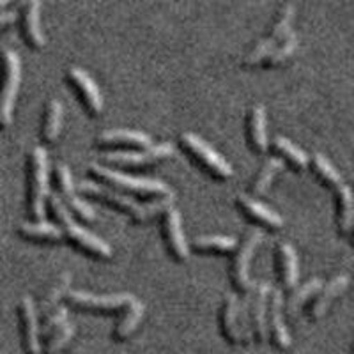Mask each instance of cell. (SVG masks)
Returning a JSON list of instances; mask_svg holds the SVG:
<instances>
[{"label":"cell","instance_id":"obj_24","mask_svg":"<svg viewBox=\"0 0 354 354\" xmlns=\"http://www.w3.org/2000/svg\"><path fill=\"white\" fill-rule=\"evenodd\" d=\"M62 119H64V105L61 100L50 97L44 105L43 122H41V138L44 142H55L61 135Z\"/></svg>","mask_w":354,"mask_h":354},{"label":"cell","instance_id":"obj_10","mask_svg":"<svg viewBox=\"0 0 354 354\" xmlns=\"http://www.w3.org/2000/svg\"><path fill=\"white\" fill-rule=\"evenodd\" d=\"M174 153L172 142H160L153 144L145 149H124V151H109L101 154V160L117 167H142L149 165L158 160H165Z\"/></svg>","mask_w":354,"mask_h":354},{"label":"cell","instance_id":"obj_11","mask_svg":"<svg viewBox=\"0 0 354 354\" xmlns=\"http://www.w3.org/2000/svg\"><path fill=\"white\" fill-rule=\"evenodd\" d=\"M55 183H57V194L62 198V202L66 204L71 213L78 214L82 220L85 221H94L96 220V211L88 202H85L84 198L78 195V188L75 186V179L71 176V170H69L68 165L64 163H57L55 170Z\"/></svg>","mask_w":354,"mask_h":354},{"label":"cell","instance_id":"obj_23","mask_svg":"<svg viewBox=\"0 0 354 354\" xmlns=\"http://www.w3.org/2000/svg\"><path fill=\"white\" fill-rule=\"evenodd\" d=\"M248 140L250 145L257 153H266L270 147L268 140V129H266V109L264 105L257 103L248 112Z\"/></svg>","mask_w":354,"mask_h":354},{"label":"cell","instance_id":"obj_7","mask_svg":"<svg viewBox=\"0 0 354 354\" xmlns=\"http://www.w3.org/2000/svg\"><path fill=\"white\" fill-rule=\"evenodd\" d=\"M179 144L183 145V149L186 153L192 154L214 177H218V179H229V177H232V165L214 147H211L204 138L198 137L197 133L183 131L179 135Z\"/></svg>","mask_w":354,"mask_h":354},{"label":"cell","instance_id":"obj_15","mask_svg":"<svg viewBox=\"0 0 354 354\" xmlns=\"http://www.w3.org/2000/svg\"><path fill=\"white\" fill-rule=\"evenodd\" d=\"M283 315H286L283 290L273 287L270 294V308H268V333H270L271 342L280 351H287L292 344Z\"/></svg>","mask_w":354,"mask_h":354},{"label":"cell","instance_id":"obj_30","mask_svg":"<svg viewBox=\"0 0 354 354\" xmlns=\"http://www.w3.org/2000/svg\"><path fill=\"white\" fill-rule=\"evenodd\" d=\"M144 314H145L144 303H142L140 299H137V301L133 303V305L126 310L124 317L117 322L115 330H113V338H115V340H121V342L122 340H126L133 331L137 330V326L140 324L142 319H144Z\"/></svg>","mask_w":354,"mask_h":354},{"label":"cell","instance_id":"obj_28","mask_svg":"<svg viewBox=\"0 0 354 354\" xmlns=\"http://www.w3.org/2000/svg\"><path fill=\"white\" fill-rule=\"evenodd\" d=\"M192 246L198 252H223V254H232L239 246L238 239L234 236H223V234H204V236H195L192 239Z\"/></svg>","mask_w":354,"mask_h":354},{"label":"cell","instance_id":"obj_4","mask_svg":"<svg viewBox=\"0 0 354 354\" xmlns=\"http://www.w3.org/2000/svg\"><path fill=\"white\" fill-rule=\"evenodd\" d=\"M50 197L48 151L43 145L32 147L27 160V209L30 216L43 220Z\"/></svg>","mask_w":354,"mask_h":354},{"label":"cell","instance_id":"obj_21","mask_svg":"<svg viewBox=\"0 0 354 354\" xmlns=\"http://www.w3.org/2000/svg\"><path fill=\"white\" fill-rule=\"evenodd\" d=\"M96 145H131V147H138V149H145L153 145V138L151 135L138 129H106L101 131L96 138H94Z\"/></svg>","mask_w":354,"mask_h":354},{"label":"cell","instance_id":"obj_17","mask_svg":"<svg viewBox=\"0 0 354 354\" xmlns=\"http://www.w3.org/2000/svg\"><path fill=\"white\" fill-rule=\"evenodd\" d=\"M21 34L28 46L43 48L46 39L41 30V4L37 0H25L20 4Z\"/></svg>","mask_w":354,"mask_h":354},{"label":"cell","instance_id":"obj_35","mask_svg":"<svg viewBox=\"0 0 354 354\" xmlns=\"http://www.w3.org/2000/svg\"><path fill=\"white\" fill-rule=\"evenodd\" d=\"M298 48V34L292 32L290 36H287L282 43L277 44V48L270 53V55L266 57L264 64L266 66H277L280 62H283L286 59H289L294 52Z\"/></svg>","mask_w":354,"mask_h":354},{"label":"cell","instance_id":"obj_25","mask_svg":"<svg viewBox=\"0 0 354 354\" xmlns=\"http://www.w3.org/2000/svg\"><path fill=\"white\" fill-rule=\"evenodd\" d=\"M69 290H71V274L62 273L61 277H57L55 282L41 296L39 306H37V312H39L41 317L44 319L57 306H61V299L68 296Z\"/></svg>","mask_w":354,"mask_h":354},{"label":"cell","instance_id":"obj_31","mask_svg":"<svg viewBox=\"0 0 354 354\" xmlns=\"http://www.w3.org/2000/svg\"><path fill=\"white\" fill-rule=\"evenodd\" d=\"M273 147L280 153V156L286 158L290 165H294L296 169H306V167H308V154H306L301 147H298V145L294 144L292 140L283 137V135H277V137L273 138Z\"/></svg>","mask_w":354,"mask_h":354},{"label":"cell","instance_id":"obj_12","mask_svg":"<svg viewBox=\"0 0 354 354\" xmlns=\"http://www.w3.org/2000/svg\"><path fill=\"white\" fill-rule=\"evenodd\" d=\"M36 303L34 299L24 294L18 303V317H20L21 324V342H24L25 354H41L43 347H41V324L37 321Z\"/></svg>","mask_w":354,"mask_h":354},{"label":"cell","instance_id":"obj_36","mask_svg":"<svg viewBox=\"0 0 354 354\" xmlns=\"http://www.w3.org/2000/svg\"><path fill=\"white\" fill-rule=\"evenodd\" d=\"M277 44H278L277 41L271 39L270 36L261 37V39L254 44V48L246 53L245 59H243V64L254 66V64H259V62H264L266 57L270 55V53L277 48Z\"/></svg>","mask_w":354,"mask_h":354},{"label":"cell","instance_id":"obj_29","mask_svg":"<svg viewBox=\"0 0 354 354\" xmlns=\"http://www.w3.org/2000/svg\"><path fill=\"white\" fill-rule=\"evenodd\" d=\"M283 170V161L280 158H268V160L262 163V167L259 169V172L255 174V177L252 179V185L250 189L254 195H264L268 189H270L271 183L277 177L278 172Z\"/></svg>","mask_w":354,"mask_h":354},{"label":"cell","instance_id":"obj_3","mask_svg":"<svg viewBox=\"0 0 354 354\" xmlns=\"http://www.w3.org/2000/svg\"><path fill=\"white\" fill-rule=\"evenodd\" d=\"M88 172L96 177L105 186H110L113 189H122L128 194L140 195V197H167L172 195V188L165 181L153 179V177H140V176H129V174L121 172V170L113 169V167L103 165V163H88Z\"/></svg>","mask_w":354,"mask_h":354},{"label":"cell","instance_id":"obj_38","mask_svg":"<svg viewBox=\"0 0 354 354\" xmlns=\"http://www.w3.org/2000/svg\"><path fill=\"white\" fill-rule=\"evenodd\" d=\"M18 18V12L15 9H0V28L6 27V25L12 24V21Z\"/></svg>","mask_w":354,"mask_h":354},{"label":"cell","instance_id":"obj_1","mask_svg":"<svg viewBox=\"0 0 354 354\" xmlns=\"http://www.w3.org/2000/svg\"><path fill=\"white\" fill-rule=\"evenodd\" d=\"M77 188L80 194H85L88 197L97 198V201H103L106 204L117 207L119 211L131 216V220L135 223L149 221L151 218L158 216V214H163L176 202V194H172L167 195V197L154 198V201L140 204V202H137L133 197H129V195L121 194V192H117V189L110 188V186L94 181H80L77 185Z\"/></svg>","mask_w":354,"mask_h":354},{"label":"cell","instance_id":"obj_26","mask_svg":"<svg viewBox=\"0 0 354 354\" xmlns=\"http://www.w3.org/2000/svg\"><path fill=\"white\" fill-rule=\"evenodd\" d=\"M322 287H324V282H322V278H319V277L308 278L305 283H301V286H298V287H294V290L290 292V296L287 298V301H286V314L289 315L290 319L296 317V315L299 314L301 306L305 305V303L308 301L312 296H315V294L321 292Z\"/></svg>","mask_w":354,"mask_h":354},{"label":"cell","instance_id":"obj_33","mask_svg":"<svg viewBox=\"0 0 354 354\" xmlns=\"http://www.w3.org/2000/svg\"><path fill=\"white\" fill-rule=\"evenodd\" d=\"M254 287L239 298V331H241V338L245 346H250L255 340L254 328H252V298H254Z\"/></svg>","mask_w":354,"mask_h":354},{"label":"cell","instance_id":"obj_22","mask_svg":"<svg viewBox=\"0 0 354 354\" xmlns=\"http://www.w3.org/2000/svg\"><path fill=\"white\" fill-rule=\"evenodd\" d=\"M349 283H351L349 274H346V273L335 274L330 282L324 283V287L321 289L319 296L315 298L314 305L310 306V317L319 319L326 314V310L330 308V305L333 303V299L337 298L338 294L344 292V290L349 287Z\"/></svg>","mask_w":354,"mask_h":354},{"label":"cell","instance_id":"obj_16","mask_svg":"<svg viewBox=\"0 0 354 354\" xmlns=\"http://www.w3.org/2000/svg\"><path fill=\"white\" fill-rule=\"evenodd\" d=\"M273 286L268 280H257L252 298V328L257 342L266 344L270 340L268 333V308H270V294Z\"/></svg>","mask_w":354,"mask_h":354},{"label":"cell","instance_id":"obj_19","mask_svg":"<svg viewBox=\"0 0 354 354\" xmlns=\"http://www.w3.org/2000/svg\"><path fill=\"white\" fill-rule=\"evenodd\" d=\"M277 266L280 282L283 289H294L299 280V262L298 254L290 243L278 241L277 243Z\"/></svg>","mask_w":354,"mask_h":354},{"label":"cell","instance_id":"obj_34","mask_svg":"<svg viewBox=\"0 0 354 354\" xmlns=\"http://www.w3.org/2000/svg\"><path fill=\"white\" fill-rule=\"evenodd\" d=\"M75 333H77V326H75L73 322L68 321L66 324H62L59 330H55L48 337V340H46V344H44V347H43L44 354L61 353V351L68 346L69 340L75 337Z\"/></svg>","mask_w":354,"mask_h":354},{"label":"cell","instance_id":"obj_5","mask_svg":"<svg viewBox=\"0 0 354 354\" xmlns=\"http://www.w3.org/2000/svg\"><path fill=\"white\" fill-rule=\"evenodd\" d=\"M312 165L314 170L319 174L322 181L328 183V186L337 192L338 195V223L340 230L344 234L351 232L354 229V192L346 181H344L342 174L338 172L337 167L328 160L322 153L312 154Z\"/></svg>","mask_w":354,"mask_h":354},{"label":"cell","instance_id":"obj_39","mask_svg":"<svg viewBox=\"0 0 354 354\" xmlns=\"http://www.w3.org/2000/svg\"><path fill=\"white\" fill-rule=\"evenodd\" d=\"M9 6V0H0V9H6Z\"/></svg>","mask_w":354,"mask_h":354},{"label":"cell","instance_id":"obj_14","mask_svg":"<svg viewBox=\"0 0 354 354\" xmlns=\"http://www.w3.org/2000/svg\"><path fill=\"white\" fill-rule=\"evenodd\" d=\"M161 232L172 257L177 261H186L189 257V245L183 230L181 213L176 205H170L169 209L161 214Z\"/></svg>","mask_w":354,"mask_h":354},{"label":"cell","instance_id":"obj_6","mask_svg":"<svg viewBox=\"0 0 354 354\" xmlns=\"http://www.w3.org/2000/svg\"><path fill=\"white\" fill-rule=\"evenodd\" d=\"M21 82V61L15 50L4 48L0 52V124H11L12 109Z\"/></svg>","mask_w":354,"mask_h":354},{"label":"cell","instance_id":"obj_13","mask_svg":"<svg viewBox=\"0 0 354 354\" xmlns=\"http://www.w3.org/2000/svg\"><path fill=\"white\" fill-rule=\"evenodd\" d=\"M66 80L77 91L85 109L93 115H100L103 110V96H101V91L94 78L80 66H69L66 69Z\"/></svg>","mask_w":354,"mask_h":354},{"label":"cell","instance_id":"obj_40","mask_svg":"<svg viewBox=\"0 0 354 354\" xmlns=\"http://www.w3.org/2000/svg\"><path fill=\"white\" fill-rule=\"evenodd\" d=\"M0 128H2V124H0Z\"/></svg>","mask_w":354,"mask_h":354},{"label":"cell","instance_id":"obj_20","mask_svg":"<svg viewBox=\"0 0 354 354\" xmlns=\"http://www.w3.org/2000/svg\"><path fill=\"white\" fill-rule=\"evenodd\" d=\"M221 331L225 338L234 346L243 344L241 331H239V296L236 292H225L221 303Z\"/></svg>","mask_w":354,"mask_h":354},{"label":"cell","instance_id":"obj_9","mask_svg":"<svg viewBox=\"0 0 354 354\" xmlns=\"http://www.w3.org/2000/svg\"><path fill=\"white\" fill-rule=\"evenodd\" d=\"M68 303L75 308L87 310V312H115V310L126 308L128 310L137 298L129 292H115V294H94L87 290H69L66 296Z\"/></svg>","mask_w":354,"mask_h":354},{"label":"cell","instance_id":"obj_8","mask_svg":"<svg viewBox=\"0 0 354 354\" xmlns=\"http://www.w3.org/2000/svg\"><path fill=\"white\" fill-rule=\"evenodd\" d=\"M262 239H264V234H262L261 229L254 227V229H250L248 232L245 234V238L243 241L239 243L238 250L234 252L232 255V264H230V280H232L234 287L239 290V292H248L252 287L255 286L257 280H252L250 278V262L254 259L255 250L261 246Z\"/></svg>","mask_w":354,"mask_h":354},{"label":"cell","instance_id":"obj_2","mask_svg":"<svg viewBox=\"0 0 354 354\" xmlns=\"http://www.w3.org/2000/svg\"><path fill=\"white\" fill-rule=\"evenodd\" d=\"M48 205L52 209L53 216L59 221V227L64 232V238L68 239L71 245L78 246L84 252L91 254L93 257L97 259H112V248L106 241L96 236L94 232L87 230L85 227H82L75 216H73L71 211L66 207V204L62 202V198L59 197V194H50L48 197Z\"/></svg>","mask_w":354,"mask_h":354},{"label":"cell","instance_id":"obj_27","mask_svg":"<svg viewBox=\"0 0 354 354\" xmlns=\"http://www.w3.org/2000/svg\"><path fill=\"white\" fill-rule=\"evenodd\" d=\"M18 232L24 238L37 239V241H61V239H64V232H62L61 227L46 220L20 221Z\"/></svg>","mask_w":354,"mask_h":354},{"label":"cell","instance_id":"obj_18","mask_svg":"<svg viewBox=\"0 0 354 354\" xmlns=\"http://www.w3.org/2000/svg\"><path fill=\"white\" fill-rule=\"evenodd\" d=\"M236 204L239 209L245 214H248L252 220H255L261 225L268 227V229H282L283 227V218L282 214H278L277 211L262 204L261 201L254 198L248 194H239L236 197Z\"/></svg>","mask_w":354,"mask_h":354},{"label":"cell","instance_id":"obj_37","mask_svg":"<svg viewBox=\"0 0 354 354\" xmlns=\"http://www.w3.org/2000/svg\"><path fill=\"white\" fill-rule=\"evenodd\" d=\"M66 322H68V308H66L64 305L57 306V308L53 310V312H50V314L43 319V322H41V337H50L53 331L59 330V328H61L62 324H66Z\"/></svg>","mask_w":354,"mask_h":354},{"label":"cell","instance_id":"obj_32","mask_svg":"<svg viewBox=\"0 0 354 354\" xmlns=\"http://www.w3.org/2000/svg\"><path fill=\"white\" fill-rule=\"evenodd\" d=\"M294 17H296V8H294V4H283L282 8H280V11H278L277 20H274L273 25H271L270 34H268V36H270L273 41H277V43H282L287 36H290V34L294 32L292 30Z\"/></svg>","mask_w":354,"mask_h":354}]
</instances>
